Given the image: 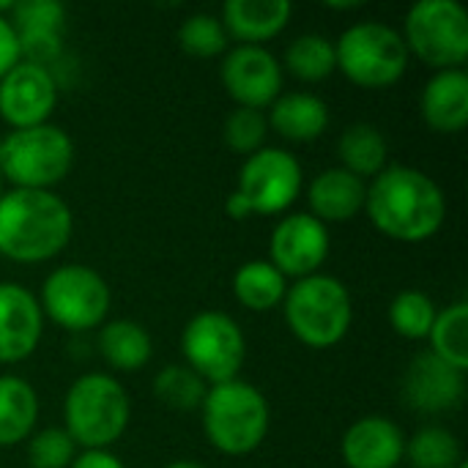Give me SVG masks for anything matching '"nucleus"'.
I'll list each match as a JSON object with an SVG mask.
<instances>
[{
  "label": "nucleus",
  "instance_id": "c85d7f7f",
  "mask_svg": "<svg viewBox=\"0 0 468 468\" xmlns=\"http://www.w3.org/2000/svg\"><path fill=\"white\" fill-rule=\"evenodd\" d=\"M406 458L411 468H455L463 461L461 441L441 425H425L406 439Z\"/></svg>",
  "mask_w": 468,
  "mask_h": 468
},
{
  "label": "nucleus",
  "instance_id": "c756f323",
  "mask_svg": "<svg viewBox=\"0 0 468 468\" xmlns=\"http://www.w3.org/2000/svg\"><path fill=\"white\" fill-rule=\"evenodd\" d=\"M439 315L436 302L425 291H400L389 304V326L403 340H428Z\"/></svg>",
  "mask_w": 468,
  "mask_h": 468
},
{
  "label": "nucleus",
  "instance_id": "6ab92c4d",
  "mask_svg": "<svg viewBox=\"0 0 468 468\" xmlns=\"http://www.w3.org/2000/svg\"><path fill=\"white\" fill-rule=\"evenodd\" d=\"M365 197H367V181L356 178L340 165L326 167L315 176V181L307 189V206H310L307 214H313L326 228L343 225L365 211Z\"/></svg>",
  "mask_w": 468,
  "mask_h": 468
},
{
  "label": "nucleus",
  "instance_id": "c9c22d12",
  "mask_svg": "<svg viewBox=\"0 0 468 468\" xmlns=\"http://www.w3.org/2000/svg\"><path fill=\"white\" fill-rule=\"evenodd\" d=\"M69 468H126L110 450H82Z\"/></svg>",
  "mask_w": 468,
  "mask_h": 468
},
{
  "label": "nucleus",
  "instance_id": "4be33fe9",
  "mask_svg": "<svg viewBox=\"0 0 468 468\" xmlns=\"http://www.w3.org/2000/svg\"><path fill=\"white\" fill-rule=\"evenodd\" d=\"M269 129L288 143H313L329 129V104L307 90L280 93L269 107Z\"/></svg>",
  "mask_w": 468,
  "mask_h": 468
},
{
  "label": "nucleus",
  "instance_id": "e433bc0d",
  "mask_svg": "<svg viewBox=\"0 0 468 468\" xmlns=\"http://www.w3.org/2000/svg\"><path fill=\"white\" fill-rule=\"evenodd\" d=\"M225 211H228L233 219H247V217H252V214H250V208H247V203H244V200H241L236 192L228 197V203H225Z\"/></svg>",
  "mask_w": 468,
  "mask_h": 468
},
{
  "label": "nucleus",
  "instance_id": "aec40b11",
  "mask_svg": "<svg viewBox=\"0 0 468 468\" xmlns=\"http://www.w3.org/2000/svg\"><path fill=\"white\" fill-rule=\"evenodd\" d=\"M420 115L436 134H458L468 123V74L436 71L420 93Z\"/></svg>",
  "mask_w": 468,
  "mask_h": 468
},
{
  "label": "nucleus",
  "instance_id": "bb28decb",
  "mask_svg": "<svg viewBox=\"0 0 468 468\" xmlns=\"http://www.w3.org/2000/svg\"><path fill=\"white\" fill-rule=\"evenodd\" d=\"M431 354L444 365L466 373L468 370V304L455 302L447 310H439L433 329L428 335Z\"/></svg>",
  "mask_w": 468,
  "mask_h": 468
},
{
  "label": "nucleus",
  "instance_id": "dca6fc26",
  "mask_svg": "<svg viewBox=\"0 0 468 468\" xmlns=\"http://www.w3.org/2000/svg\"><path fill=\"white\" fill-rule=\"evenodd\" d=\"M466 373L444 365L431 351L411 359L403 376V400L417 414H444L463 403Z\"/></svg>",
  "mask_w": 468,
  "mask_h": 468
},
{
  "label": "nucleus",
  "instance_id": "4c0bfd02",
  "mask_svg": "<svg viewBox=\"0 0 468 468\" xmlns=\"http://www.w3.org/2000/svg\"><path fill=\"white\" fill-rule=\"evenodd\" d=\"M362 0H351V3H326V8H335V11H351V8H359Z\"/></svg>",
  "mask_w": 468,
  "mask_h": 468
},
{
  "label": "nucleus",
  "instance_id": "4468645a",
  "mask_svg": "<svg viewBox=\"0 0 468 468\" xmlns=\"http://www.w3.org/2000/svg\"><path fill=\"white\" fill-rule=\"evenodd\" d=\"M58 104V82L52 69L30 60H19L0 80V118L14 129H30L49 123Z\"/></svg>",
  "mask_w": 468,
  "mask_h": 468
},
{
  "label": "nucleus",
  "instance_id": "7c9ffc66",
  "mask_svg": "<svg viewBox=\"0 0 468 468\" xmlns=\"http://www.w3.org/2000/svg\"><path fill=\"white\" fill-rule=\"evenodd\" d=\"M206 392H208V384L186 365H167L154 378L156 400L173 411H197L203 406Z\"/></svg>",
  "mask_w": 468,
  "mask_h": 468
},
{
  "label": "nucleus",
  "instance_id": "0eeeda50",
  "mask_svg": "<svg viewBox=\"0 0 468 468\" xmlns=\"http://www.w3.org/2000/svg\"><path fill=\"white\" fill-rule=\"evenodd\" d=\"M74 167V143L66 129L41 123L14 129L0 143V173L14 189L52 192Z\"/></svg>",
  "mask_w": 468,
  "mask_h": 468
},
{
  "label": "nucleus",
  "instance_id": "f3484780",
  "mask_svg": "<svg viewBox=\"0 0 468 468\" xmlns=\"http://www.w3.org/2000/svg\"><path fill=\"white\" fill-rule=\"evenodd\" d=\"M44 313L38 296L19 282H0V365L33 356L41 343Z\"/></svg>",
  "mask_w": 468,
  "mask_h": 468
},
{
  "label": "nucleus",
  "instance_id": "b1692460",
  "mask_svg": "<svg viewBox=\"0 0 468 468\" xmlns=\"http://www.w3.org/2000/svg\"><path fill=\"white\" fill-rule=\"evenodd\" d=\"M38 395L19 376H0V447H16L33 436Z\"/></svg>",
  "mask_w": 468,
  "mask_h": 468
},
{
  "label": "nucleus",
  "instance_id": "393cba45",
  "mask_svg": "<svg viewBox=\"0 0 468 468\" xmlns=\"http://www.w3.org/2000/svg\"><path fill=\"white\" fill-rule=\"evenodd\" d=\"M337 156H340L343 170L367 181V178H376L387 167L389 145H387L384 132L376 123L359 121L343 129L337 140Z\"/></svg>",
  "mask_w": 468,
  "mask_h": 468
},
{
  "label": "nucleus",
  "instance_id": "7ed1b4c3",
  "mask_svg": "<svg viewBox=\"0 0 468 468\" xmlns=\"http://www.w3.org/2000/svg\"><path fill=\"white\" fill-rule=\"evenodd\" d=\"M200 417L211 447L230 458L255 452L266 441L271 425L269 400L258 387L241 378L208 387Z\"/></svg>",
  "mask_w": 468,
  "mask_h": 468
},
{
  "label": "nucleus",
  "instance_id": "412c9836",
  "mask_svg": "<svg viewBox=\"0 0 468 468\" xmlns=\"http://www.w3.org/2000/svg\"><path fill=\"white\" fill-rule=\"evenodd\" d=\"M291 14L293 5L288 0H228L219 22L228 38L247 47H263L288 27Z\"/></svg>",
  "mask_w": 468,
  "mask_h": 468
},
{
  "label": "nucleus",
  "instance_id": "72a5a7b5",
  "mask_svg": "<svg viewBox=\"0 0 468 468\" xmlns=\"http://www.w3.org/2000/svg\"><path fill=\"white\" fill-rule=\"evenodd\" d=\"M77 458V444L63 428H44L27 439L30 468H69Z\"/></svg>",
  "mask_w": 468,
  "mask_h": 468
},
{
  "label": "nucleus",
  "instance_id": "f8f14e48",
  "mask_svg": "<svg viewBox=\"0 0 468 468\" xmlns=\"http://www.w3.org/2000/svg\"><path fill=\"white\" fill-rule=\"evenodd\" d=\"M332 250L329 228L313 214H285L269 239V263L285 280H304L321 271Z\"/></svg>",
  "mask_w": 468,
  "mask_h": 468
},
{
  "label": "nucleus",
  "instance_id": "6e6552de",
  "mask_svg": "<svg viewBox=\"0 0 468 468\" xmlns=\"http://www.w3.org/2000/svg\"><path fill=\"white\" fill-rule=\"evenodd\" d=\"M409 55L436 71L461 69L468 60V14L458 0H420L403 22Z\"/></svg>",
  "mask_w": 468,
  "mask_h": 468
},
{
  "label": "nucleus",
  "instance_id": "5701e85b",
  "mask_svg": "<svg viewBox=\"0 0 468 468\" xmlns=\"http://www.w3.org/2000/svg\"><path fill=\"white\" fill-rule=\"evenodd\" d=\"M96 346H99V354L107 362V367L115 373H134V370L145 367L154 356V340H151L148 329L132 318H118V321L101 324Z\"/></svg>",
  "mask_w": 468,
  "mask_h": 468
},
{
  "label": "nucleus",
  "instance_id": "39448f33",
  "mask_svg": "<svg viewBox=\"0 0 468 468\" xmlns=\"http://www.w3.org/2000/svg\"><path fill=\"white\" fill-rule=\"evenodd\" d=\"M282 315L302 346L326 351L348 335L354 324V302L337 277L318 271L288 285Z\"/></svg>",
  "mask_w": 468,
  "mask_h": 468
},
{
  "label": "nucleus",
  "instance_id": "f03ea898",
  "mask_svg": "<svg viewBox=\"0 0 468 468\" xmlns=\"http://www.w3.org/2000/svg\"><path fill=\"white\" fill-rule=\"evenodd\" d=\"M74 233L69 203L47 189H8L0 197V255L14 263H44L66 250Z\"/></svg>",
  "mask_w": 468,
  "mask_h": 468
},
{
  "label": "nucleus",
  "instance_id": "a19ab883",
  "mask_svg": "<svg viewBox=\"0 0 468 468\" xmlns=\"http://www.w3.org/2000/svg\"><path fill=\"white\" fill-rule=\"evenodd\" d=\"M3 192H5V189H3V173H0V197H3Z\"/></svg>",
  "mask_w": 468,
  "mask_h": 468
},
{
  "label": "nucleus",
  "instance_id": "a878e982",
  "mask_svg": "<svg viewBox=\"0 0 468 468\" xmlns=\"http://www.w3.org/2000/svg\"><path fill=\"white\" fill-rule=\"evenodd\" d=\"M288 280L269 261H247L233 274V296L250 313H269L282 307Z\"/></svg>",
  "mask_w": 468,
  "mask_h": 468
},
{
  "label": "nucleus",
  "instance_id": "79ce46f5",
  "mask_svg": "<svg viewBox=\"0 0 468 468\" xmlns=\"http://www.w3.org/2000/svg\"><path fill=\"white\" fill-rule=\"evenodd\" d=\"M455 468H468V463H466V461H461V463H458Z\"/></svg>",
  "mask_w": 468,
  "mask_h": 468
},
{
  "label": "nucleus",
  "instance_id": "a211bd4d",
  "mask_svg": "<svg viewBox=\"0 0 468 468\" xmlns=\"http://www.w3.org/2000/svg\"><path fill=\"white\" fill-rule=\"evenodd\" d=\"M340 452L348 468H398L406 458V436L398 422L370 414L343 433Z\"/></svg>",
  "mask_w": 468,
  "mask_h": 468
},
{
  "label": "nucleus",
  "instance_id": "cd10ccee",
  "mask_svg": "<svg viewBox=\"0 0 468 468\" xmlns=\"http://www.w3.org/2000/svg\"><path fill=\"white\" fill-rule=\"evenodd\" d=\"M282 66L302 82H321L337 71L335 41L321 33H304L288 44Z\"/></svg>",
  "mask_w": 468,
  "mask_h": 468
},
{
  "label": "nucleus",
  "instance_id": "f257e3e1",
  "mask_svg": "<svg viewBox=\"0 0 468 468\" xmlns=\"http://www.w3.org/2000/svg\"><path fill=\"white\" fill-rule=\"evenodd\" d=\"M365 211L376 230L403 244L433 239L447 219L441 186L420 167L392 165L367 184Z\"/></svg>",
  "mask_w": 468,
  "mask_h": 468
},
{
  "label": "nucleus",
  "instance_id": "58836bf2",
  "mask_svg": "<svg viewBox=\"0 0 468 468\" xmlns=\"http://www.w3.org/2000/svg\"><path fill=\"white\" fill-rule=\"evenodd\" d=\"M165 468H206L203 463H197V461H173V463H167Z\"/></svg>",
  "mask_w": 468,
  "mask_h": 468
},
{
  "label": "nucleus",
  "instance_id": "ea45409f",
  "mask_svg": "<svg viewBox=\"0 0 468 468\" xmlns=\"http://www.w3.org/2000/svg\"><path fill=\"white\" fill-rule=\"evenodd\" d=\"M14 8V0H0V16H8Z\"/></svg>",
  "mask_w": 468,
  "mask_h": 468
},
{
  "label": "nucleus",
  "instance_id": "f704fd0d",
  "mask_svg": "<svg viewBox=\"0 0 468 468\" xmlns=\"http://www.w3.org/2000/svg\"><path fill=\"white\" fill-rule=\"evenodd\" d=\"M22 60L16 33L8 22V16H0V80Z\"/></svg>",
  "mask_w": 468,
  "mask_h": 468
},
{
  "label": "nucleus",
  "instance_id": "423d86ee",
  "mask_svg": "<svg viewBox=\"0 0 468 468\" xmlns=\"http://www.w3.org/2000/svg\"><path fill=\"white\" fill-rule=\"evenodd\" d=\"M335 55L343 77L365 90H384L400 82L411 58L400 30L376 19L346 27L335 41Z\"/></svg>",
  "mask_w": 468,
  "mask_h": 468
},
{
  "label": "nucleus",
  "instance_id": "2f4dec72",
  "mask_svg": "<svg viewBox=\"0 0 468 468\" xmlns=\"http://www.w3.org/2000/svg\"><path fill=\"white\" fill-rule=\"evenodd\" d=\"M178 47L192 58H217L228 52V33L214 14H192L178 25Z\"/></svg>",
  "mask_w": 468,
  "mask_h": 468
},
{
  "label": "nucleus",
  "instance_id": "9b49d317",
  "mask_svg": "<svg viewBox=\"0 0 468 468\" xmlns=\"http://www.w3.org/2000/svg\"><path fill=\"white\" fill-rule=\"evenodd\" d=\"M304 184L299 159L285 148H261L244 159L239 170L236 195L247 203L250 214L277 217L285 214Z\"/></svg>",
  "mask_w": 468,
  "mask_h": 468
},
{
  "label": "nucleus",
  "instance_id": "473e14b6",
  "mask_svg": "<svg viewBox=\"0 0 468 468\" xmlns=\"http://www.w3.org/2000/svg\"><path fill=\"white\" fill-rule=\"evenodd\" d=\"M266 134H269V121L261 110L250 107H236L225 123H222V140L233 154H241L244 159L252 156L255 151L266 148Z\"/></svg>",
  "mask_w": 468,
  "mask_h": 468
},
{
  "label": "nucleus",
  "instance_id": "9d476101",
  "mask_svg": "<svg viewBox=\"0 0 468 468\" xmlns=\"http://www.w3.org/2000/svg\"><path fill=\"white\" fill-rule=\"evenodd\" d=\"M181 354L184 365L214 387L239 378L247 362V337L228 313L206 310L184 326Z\"/></svg>",
  "mask_w": 468,
  "mask_h": 468
},
{
  "label": "nucleus",
  "instance_id": "1a4fd4ad",
  "mask_svg": "<svg viewBox=\"0 0 468 468\" xmlns=\"http://www.w3.org/2000/svg\"><path fill=\"white\" fill-rule=\"evenodd\" d=\"M38 304L44 318H49L60 329L90 332L104 324L112 304V293L107 280L96 269L82 263H66L44 280Z\"/></svg>",
  "mask_w": 468,
  "mask_h": 468
},
{
  "label": "nucleus",
  "instance_id": "2eb2a0df",
  "mask_svg": "<svg viewBox=\"0 0 468 468\" xmlns=\"http://www.w3.org/2000/svg\"><path fill=\"white\" fill-rule=\"evenodd\" d=\"M8 22L19 41L22 60L49 69L63 49L66 8L58 0H19L14 3Z\"/></svg>",
  "mask_w": 468,
  "mask_h": 468
},
{
  "label": "nucleus",
  "instance_id": "ddd939ff",
  "mask_svg": "<svg viewBox=\"0 0 468 468\" xmlns=\"http://www.w3.org/2000/svg\"><path fill=\"white\" fill-rule=\"evenodd\" d=\"M219 80L225 93L236 101V107L266 110L282 93V66L266 47L239 44L222 55Z\"/></svg>",
  "mask_w": 468,
  "mask_h": 468
},
{
  "label": "nucleus",
  "instance_id": "20e7f679",
  "mask_svg": "<svg viewBox=\"0 0 468 468\" xmlns=\"http://www.w3.org/2000/svg\"><path fill=\"white\" fill-rule=\"evenodd\" d=\"M132 403L110 373L80 376L63 400V431L82 450H110L129 428Z\"/></svg>",
  "mask_w": 468,
  "mask_h": 468
}]
</instances>
